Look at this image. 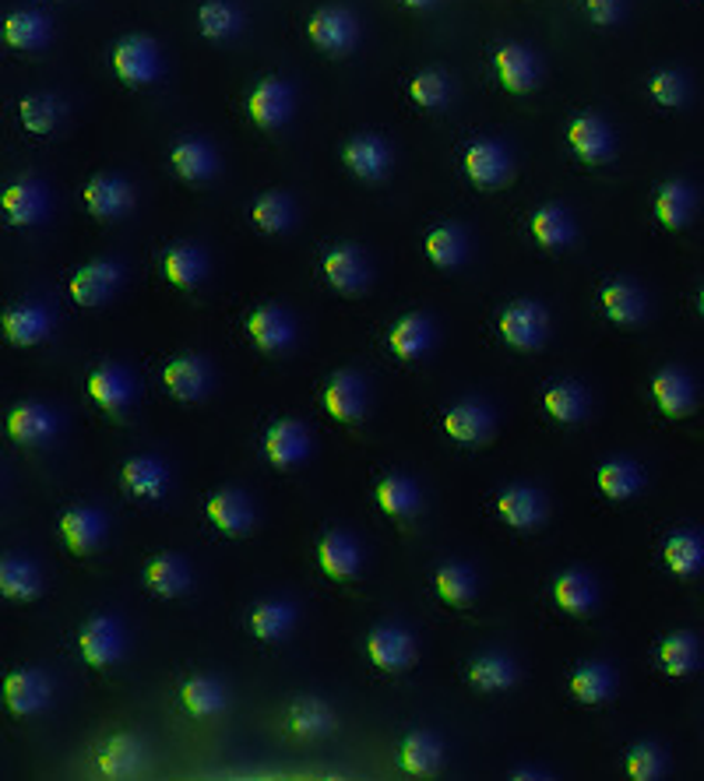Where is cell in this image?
Here are the masks:
<instances>
[{
    "mask_svg": "<svg viewBox=\"0 0 704 781\" xmlns=\"http://www.w3.org/2000/svg\"><path fill=\"white\" fill-rule=\"evenodd\" d=\"M529 230H532V240L540 243L543 251H564V246H571L577 240V222L571 219L567 209H561V204H543V209H535Z\"/></svg>",
    "mask_w": 704,
    "mask_h": 781,
    "instance_id": "ee69618b",
    "label": "cell"
},
{
    "mask_svg": "<svg viewBox=\"0 0 704 781\" xmlns=\"http://www.w3.org/2000/svg\"><path fill=\"white\" fill-rule=\"evenodd\" d=\"M39 591H43V578L32 560L14 557V552H4L0 557V595L11 602H36Z\"/></svg>",
    "mask_w": 704,
    "mask_h": 781,
    "instance_id": "c3c4849f",
    "label": "cell"
},
{
    "mask_svg": "<svg viewBox=\"0 0 704 781\" xmlns=\"http://www.w3.org/2000/svg\"><path fill=\"white\" fill-rule=\"evenodd\" d=\"M138 395L134 374L123 363H102L89 374V398L102 413H123Z\"/></svg>",
    "mask_w": 704,
    "mask_h": 781,
    "instance_id": "603a6c76",
    "label": "cell"
},
{
    "mask_svg": "<svg viewBox=\"0 0 704 781\" xmlns=\"http://www.w3.org/2000/svg\"><path fill=\"white\" fill-rule=\"evenodd\" d=\"M571 693L577 704H606L610 697L616 693V672L606 662H585L571 672Z\"/></svg>",
    "mask_w": 704,
    "mask_h": 781,
    "instance_id": "f907efd6",
    "label": "cell"
},
{
    "mask_svg": "<svg viewBox=\"0 0 704 781\" xmlns=\"http://www.w3.org/2000/svg\"><path fill=\"white\" fill-rule=\"evenodd\" d=\"M511 778H550L546 771H529V768H522V771H514Z\"/></svg>",
    "mask_w": 704,
    "mask_h": 781,
    "instance_id": "e7e4bbea",
    "label": "cell"
},
{
    "mask_svg": "<svg viewBox=\"0 0 704 781\" xmlns=\"http://www.w3.org/2000/svg\"><path fill=\"white\" fill-rule=\"evenodd\" d=\"M666 771H670V757L658 743H652V739H641V743L627 750V774L634 781H655Z\"/></svg>",
    "mask_w": 704,
    "mask_h": 781,
    "instance_id": "6f0895ef",
    "label": "cell"
},
{
    "mask_svg": "<svg viewBox=\"0 0 704 781\" xmlns=\"http://www.w3.org/2000/svg\"><path fill=\"white\" fill-rule=\"evenodd\" d=\"M247 335H251V342L261 348V353L279 356V353H289V348L296 345L300 324H296L293 311H285V306L261 303L251 311V317H247Z\"/></svg>",
    "mask_w": 704,
    "mask_h": 781,
    "instance_id": "5b68a950",
    "label": "cell"
},
{
    "mask_svg": "<svg viewBox=\"0 0 704 781\" xmlns=\"http://www.w3.org/2000/svg\"><path fill=\"white\" fill-rule=\"evenodd\" d=\"M517 683V666L504 651H483L469 662V687L480 693H504Z\"/></svg>",
    "mask_w": 704,
    "mask_h": 781,
    "instance_id": "7bdbcfd3",
    "label": "cell"
},
{
    "mask_svg": "<svg viewBox=\"0 0 704 781\" xmlns=\"http://www.w3.org/2000/svg\"><path fill=\"white\" fill-rule=\"evenodd\" d=\"M624 11H627V0H585V14L603 29L616 26L620 18H624Z\"/></svg>",
    "mask_w": 704,
    "mask_h": 781,
    "instance_id": "6125c7cd",
    "label": "cell"
},
{
    "mask_svg": "<svg viewBox=\"0 0 704 781\" xmlns=\"http://www.w3.org/2000/svg\"><path fill=\"white\" fill-rule=\"evenodd\" d=\"M405 8H412V11H430L433 4H438V0H402Z\"/></svg>",
    "mask_w": 704,
    "mask_h": 781,
    "instance_id": "be15d7a7",
    "label": "cell"
},
{
    "mask_svg": "<svg viewBox=\"0 0 704 781\" xmlns=\"http://www.w3.org/2000/svg\"><path fill=\"white\" fill-rule=\"evenodd\" d=\"M53 683L39 669H14L0 680V701L14 718H32L50 704Z\"/></svg>",
    "mask_w": 704,
    "mask_h": 781,
    "instance_id": "30bf717a",
    "label": "cell"
},
{
    "mask_svg": "<svg viewBox=\"0 0 704 781\" xmlns=\"http://www.w3.org/2000/svg\"><path fill=\"white\" fill-rule=\"evenodd\" d=\"M399 764L412 778H430L444 768V739L438 732H412L399 750Z\"/></svg>",
    "mask_w": 704,
    "mask_h": 781,
    "instance_id": "f6af8a7d",
    "label": "cell"
},
{
    "mask_svg": "<svg viewBox=\"0 0 704 781\" xmlns=\"http://www.w3.org/2000/svg\"><path fill=\"white\" fill-rule=\"evenodd\" d=\"M95 768H99L102 778H110V781H128V778L141 774V768H144L141 736H134V732L110 736L95 753Z\"/></svg>",
    "mask_w": 704,
    "mask_h": 781,
    "instance_id": "f1b7e54d",
    "label": "cell"
},
{
    "mask_svg": "<svg viewBox=\"0 0 704 781\" xmlns=\"http://www.w3.org/2000/svg\"><path fill=\"white\" fill-rule=\"evenodd\" d=\"M543 408H546V416L553 423L577 426V423H585L589 413H592V395L582 384H574V381H556V384L546 387Z\"/></svg>",
    "mask_w": 704,
    "mask_h": 781,
    "instance_id": "b9f144b4",
    "label": "cell"
},
{
    "mask_svg": "<svg viewBox=\"0 0 704 781\" xmlns=\"http://www.w3.org/2000/svg\"><path fill=\"white\" fill-rule=\"evenodd\" d=\"M86 209L92 219L113 222L134 209V187L123 176L99 173L86 183Z\"/></svg>",
    "mask_w": 704,
    "mask_h": 781,
    "instance_id": "83f0119b",
    "label": "cell"
},
{
    "mask_svg": "<svg viewBox=\"0 0 704 781\" xmlns=\"http://www.w3.org/2000/svg\"><path fill=\"white\" fill-rule=\"evenodd\" d=\"M496 518H501L507 528L532 531L550 518V500L540 486L514 483V486L501 489V497H496Z\"/></svg>",
    "mask_w": 704,
    "mask_h": 781,
    "instance_id": "5bb4252c",
    "label": "cell"
},
{
    "mask_svg": "<svg viewBox=\"0 0 704 781\" xmlns=\"http://www.w3.org/2000/svg\"><path fill=\"white\" fill-rule=\"evenodd\" d=\"M113 74L131 89H144L162 78V50L149 36H123L113 47Z\"/></svg>",
    "mask_w": 704,
    "mask_h": 781,
    "instance_id": "7a4b0ae2",
    "label": "cell"
},
{
    "mask_svg": "<svg viewBox=\"0 0 704 781\" xmlns=\"http://www.w3.org/2000/svg\"><path fill=\"white\" fill-rule=\"evenodd\" d=\"M306 36H310V43H314L321 53H349L352 47H356V39H360V26H356V18H352L345 8H321L310 14V22H306Z\"/></svg>",
    "mask_w": 704,
    "mask_h": 781,
    "instance_id": "ac0fdd59",
    "label": "cell"
},
{
    "mask_svg": "<svg viewBox=\"0 0 704 781\" xmlns=\"http://www.w3.org/2000/svg\"><path fill=\"white\" fill-rule=\"evenodd\" d=\"M310 429L300 423V419H279L264 429V440H261V450L272 468L279 471H289L296 468L310 458Z\"/></svg>",
    "mask_w": 704,
    "mask_h": 781,
    "instance_id": "9a60e30c",
    "label": "cell"
},
{
    "mask_svg": "<svg viewBox=\"0 0 704 781\" xmlns=\"http://www.w3.org/2000/svg\"><path fill=\"white\" fill-rule=\"evenodd\" d=\"M366 659L374 662V669L399 676L416 666L420 645H416V637H412V630L399 623H378L366 633Z\"/></svg>",
    "mask_w": 704,
    "mask_h": 781,
    "instance_id": "277c9868",
    "label": "cell"
},
{
    "mask_svg": "<svg viewBox=\"0 0 704 781\" xmlns=\"http://www.w3.org/2000/svg\"><path fill=\"white\" fill-rule=\"evenodd\" d=\"M18 120L29 134H50L60 123V102L53 95H29L18 102Z\"/></svg>",
    "mask_w": 704,
    "mask_h": 781,
    "instance_id": "680465c9",
    "label": "cell"
},
{
    "mask_svg": "<svg viewBox=\"0 0 704 781\" xmlns=\"http://www.w3.org/2000/svg\"><path fill=\"white\" fill-rule=\"evenodd\" d=\"M321 275L335 293L342 296H363L374 282V268H370V257L352 243H335L328 246L321 257Z\"/></svg>",
    "mask_w": 704,
    "mask_h": 781,
    "instance_id": "3957f363",
    "label": "cell"
},
{
    "mask_svg": "<svg viewBox=\"0 0 704 781\" xmlns=\"http://www.w3.org/2000/svg\"><path fill=\"white\" fill-rule=\"evenodd\" d=\"M441 426L454 444L475 447V444H486L496 434V413L480 398H465L447 408Z\"/></svg>",
    "mask_w": 704,
    "mask_h": 781,
    "instance_id": "2e32d148",
    "label": "cell"
},
{
    "mask_svg": "<svg viewBox=\"0 0 704 781\" xmlns=\"http://www.w3.org/2000/svg\"><path fill=\"white\" fill-rule=\"evenodd\" d=\"M120 486L134 500H162L173 486V471L159 455H134L120 468Z\"/></svg>",
    "mask_w": 704,
    "mask_h": 781,
    "instance_id": "d6986e66",
    "label": "cell"
},
{
    "mask_svg": "<svg viewBox=\"0 0 704 781\" xmlns=\"http://www.w3.org/2000/svg\"><path fill=\"white\" fill-rule=\"evenodd\" d=\"M50 212V194L39 180H14L0 194V215L8 219V225L14 230H29V225H39Z\"/></svg>",
    "mask_w": 704,
    "mask_h": 781,
    "instance_id": "e0dca14e",
    "label": "cell"
},
{
    "mask_svg": "<svg viewBox=\"0 0 704 781\" xmlns=\"http://www.w3.org/2000/svg\"><path fill=\"white\" fill-rule=\"evenodd\" d=\"M462 170L480 191H496L511 180V152L493 138H475L462 155Z\"/></svg>",
    "mask_w": 704,
    "mask_h": 781,
    "instance_id": "9c48e42d",
    "label": "cell"
},
{
    "mask_svg": "<svg viewBox=\"0 0 704 781\" xmlns=\"http://www.w3.org/2000/svg\"><path fill=\"white\" fill-rule=\"evenodd\" d=\"M251 222L268 236H282L296 225V201L289 197L285 191H268L254 201Z\"/></svg>",
    "mask_w": 704,
    "mask_h": 781,
    "instance_id": "11a10c76",
    "label": "cell"
},
{
    "mask_svg": "<svg viewBox=\"0 0 704 781\" xmlns=\"http://www.w3.org/2000/svg\"><path fill=\"white\" fill-rule=\"evenodd\" d=\"M595 483L610 500L620 504V500L637 497V493L645 489V468H641L634 458H610V462L599 465Z\"/></svg>",
    "mask_w": 704,
    "mask_h": 781,
    "instance_id": "681fc988",
    "label": "cell"
},
{
    "mask_svg": "<svg viewBox=\"0 0 704 781\" xmlns=\"http://www.w3.org/2000/svg\"><path fill=\"white\" fill-rule=\"evenodd\" d=\"M57 416L50 405L39 402H22L8 413V437L22 447H39L57 437Z\"/></svg>",
    "mask_w": 704,
    "mask_h": 781,
    "instance_id": "d6a6232c",
    "label": "cell"
},
{
    "mask_svg": "<svg viewBox=\"0 0 704 781\" xmlns=\"http://www.w3.org/2000/svg\"><path fill=\"white\" fill-rule=\"evenodd\" d=\"M4 43L11 50H22V53H32V50H43L50 43V22L47 14L39 11H14L4 18Z\"/></svg>",
    "mask_w": 704,
    "mask_h": 781,
    "instance_id": "db71d44e",
    "label": "cell"
},
{
    "mask_svg": "<svg viewBox=\"0 0 704 781\" xmlns=\"http://www.w3.org/2000/svg\"><path fill=\"white\" fill-rule=\"evenodd\" d=\"M162 384L165 390L177 398V402H204L212 395L215 387V366L212 359H204L198 353H188V356H177L165 363L162 369Z\"/></svg>",
    "mask_w": 704,
    "mask_h": 781,
    "instance_id": "ba28073f",
    "label": "cell"
},
{
    "mask_svg": "<svg viewBox=\"0 0 704 781\" xmlns=\"http://www.w3.org/2000/svg\"><path fill=\"white\" fill-rule=\"evenodd\" d=\"M694 209H697V194L683 180L662 183L655 194V219L666 225V230H683V225L694 219Z\"/></svg>",
    "mask_w": 704,
    "mask_h": 781,
    "instance_id": "816d5d0a",
    "label": "cell"
},
{
    "mask_svg": "<svg viewBox=\"0 0 704 781\" xmlns=\"http://www.w3.org/2000/svg\"><path fill=\"white\" fill-rule=\"evenodd\" d=\"M433 591H438V599L444 606H472L475 595H480V578H475V567L472 564H462V560H451L444 567H438L433 574Z\"/></svg>",
    "mask_w": 704,
    "mask_h": 781,
    "instance_id": "bcb514c9",
    "label": "cell"
},
{
    "mask_svg": "<svg viewBox=\"0 0 704 781\" xmlns=\"http://www.w3.org/2000/svg\"><path fill=\"white\" fill-rule=\"evenodd\" d=\"M324 413L339 423H360L370 405V387L360 369H335L321 390Z\"/></svg>",
    "mask_w": 704,
    "mask_h": 781,
    "instance_id": "52a82bcc",
    "label": "cell"
},
{
    "mask_svg": "<svg viewBox=\"0 0 704 781\" xmlns=\"http://www.w3.org/2000/svg\"><path fill=\"white\" fill-rule=\"evenodd\" d=\"M230 704V690L212 672H194L180 683V708L191 718H215Z\"/></svg>",
    "mask_w": 704,
    "mask_h": 781,
    "instance_id": "8d00e7d4",
    "label": "cell"
},
{
    "mask_svg": "<svg viewBox=\"0 0 704 781\" xmlns=\"http://www.w3.org/2000/svg\"><path fill=\"white\" fill-rule=\"evenodd\" d=\"M170 166L183 183H209L219 173V152L204 138H180L170 149Z\"/></svg>",
    "mask_w": 704,
    "mask_h": 781,
    "instance_id": "1f68e13d",
    "label": "cell"
},
{
    "mask_svg": "<svg viewBox=\"0 0 704 781\" xmlns=\"http://www.w3.org/2000/svg\"><path fill=\"white\" fill-rule=\"evenodd\" d=\"M438 345V324H433L430 314L416 311V314H405L402 321H395V327L388 332V348L391 356L402 359V363H416L423 359L430 348Z\"/></svg>",
    "mask_w": 704,
    "mask_h": 781,
    "instance_id": "d4e9b609",
    "label": "cell"
},
{
    "mask_svg": "<svg viewBox=\"0 0 704 781\" xmlns=\"http://www.w3.org/2000/svg\"><path fill=\"white\" fill-rule=\"evenodd\" d=\"M374 497H378V507L388 514V518H416V514L423 510V489L420 483L412 479V476H402V471H391V476H384L374 489Z\"/></svg>",
    "mask_w": 704,
    "mask_h": 781,
    "instance_id": "60d3db41",
    "label": "cell"
},
{
    "mask_svg": "<svg viewBox=\"0 0 704 781\" xmlns=\"http://www.w3.org/2000/svg\"><path fill=\"white\" fill-rule=\"evenodd\" d=\"M493 68L507 92H532L540 81V60L522 43H501L493 53Z\"/></svg>",
    "mask_w": 704,
    "mask_h": 781,
    "instance_id": "d590c367",
    "label": "cell"
},
{
    "mask_svg": "<svg viewBox=\"0 0 704 781\" xmlns=\"http://www.w3.org/2000/svg\"><path fill=\"white\" fill-rule=\"evenodd\" d=\"M107 531H110V518L102 507L78 504V507H68L64 514H60V539H64V546L74 552V557H89V552H95L102 542H107Z\"/></svg>",
    "mask_w": 704,
    "mask_h": 781,
    "instance_id": "7c38bea8",
    "label": "cell"
},
{
    "mask_svg": "<svg viewBox=\"0 0 704 781\" xmlns=\"http://www.w3.org/2000/svg\"><path fill=\"white\" fill-rule=\"evenodd\" d=\"M141 581L155 599H183L194 585V570L188 557H180V552H159V557L144 564Z\"/></svg>",
    "mask_w": 704,
    "mask_h": 781,
    "instance_id": "7402d4cb",
    "label": "cell"
},
{
    "mask_svg": "<svg viewBox=\"0 0 704 781\" xmlns=\"http://www.w3.org/2000/svg\"><path fill=\"white\" fill-rule=\"evenodd\" d=\"M567 145L571 152L589 162V166H603V162L613 159L616 152V141H613V128L595 113H582L577 120H571L567 128Z\"/></svg>",
    "mask_w": 704,
    "mask_h": 781,
    "instance_id": "44dd1931",
    "label": "cell"
},
{
    "mask_svg": "<svg viewBox=\"0 0 704 781\" xmlns=\"http://www.w3.org/2000/svg\"><path fill=\"white\" fill-rule=\"evenodd\" d=\"M655 662H658L662 672L673 676V680H683V676L697 672V666H701V641L687 630H673V633L662 637V645L655 651Z\"/></svg>",
    "mask_w": 704,
    "mask_h": 781,
    "instance_id": "7dc6e473",
    "label": "cell"
},
{
    "mask_svg": "<svg viewBox=\"0 0 704 781\" xmlns=\"http://www.w3.org/2000/svg\"><path fill=\"white\" fill-rule=\"evenodd\" d=\"M599 303H603V314L620 327H634V324H641L648 317V296L631 278L606 282L603 293H599Z\"/></svg>",
    "mask_w": 704,
    "mask_h": 781,
    "instance_id": "4dcf8cb0",
    "label": "cell"
},
{
    "mask_svg": "<svg viewBox=\"0 0 704 781\" xmlns=\"http://www.w3.org/2000/svg\"><path fill=\"white\" fill-rule=\"evenodd\" d=\"M648 92L652 99L658 102V106H666V110H676L683 106V102L691 99V81L683 71H655L652 81H648Z\"/></svg>",
    "mask_w": 704,
    "mask_h": 781,
    "instance_id": "94428289",
    "label": "cell"
},
{
    "mask_svg": "<svg viewBox=\"0 0 704 781\" xmlns=\"http://www.w3.org/2000/svg\"><path fill=\"white\" fill-rule=\"evenodd\" d=\"M212 261L201 251L198 243H173L165 246L162 254V275L165 282H173L177 290H198V285L209 278Z\"/></svg>",
    "mask_w": 704,
    "mask_h": 781,
    "instance_id": "836d02e7",
    "label": "cell"
},
{
    "mask_svg": "<svg viewBox=\"0 0 704 781\" xmlns=\"http://www.w3.org/2000/svg\"><path fill=\"white\" fill-rule=\"evenodd\" d=\"M697 311L704 314V285H701V293H697Z\"/></svg>",
    "mask_w": 704,
    "mask_h": 781,
    "instance_id": "03108f58",
    "label": "cell"
},
{
    "mask_svg": "<svg viewBox=\"0 0 704 781\" xmlns=\"http://www.w3.org/2000/svg\"><path fill=\"white\" fill-rule=\"evenodd\" d=\"M296 623H300V606L289 599H264L247 616V627H251V633L264 645L285 641V637L296 630Z\"/></svg>",
    "mask_w": 704,
    "mask_h": 781,
    "instance_id": "e575fe53",
    "label": "cell"
},
{
    "mask_svg": "<svg viewBox=\"0 0 704 781\" xmlns=\"http://www.w3.org/2000/svg\"><path fill=\"white\" fill-rule=\"evenodd\" d=\"M331 726H335L331 708L318 701V697H300V701H293L285 711V729L296 739H321L331 732Z\"/></svg>",
    "mask_w": 704,
    "mask_h": 781,
    "instance_id": "f5cc1de1",
    "label": "cell"
},
{
    "mask_svg": "<svg viewBox=\"0 0 704 781\" xmlns=\"http://www.w3.org/2000/svg\"><path fill=\"white\" fill-rule=\"evenodd\" d=\"M318 564L331 581H356L363 574V546L352 531H328L318 546Z\"/></svg>",
    "mask_w": 704,
    "mask_h": 781,
    "instance_id": "484cf974",
    "label": "cell"
},
{
    "mask_svg": "<svg viewBox=\"0 0 704 781\" xmlns=\"http://www.w3.org/2000/svg\"><path fill=\"white\" fill-rule=\"evenodd\" d=\"M496 332L511 348L522 353H540L550 338V311L540 300H514L496 317Z\"/></svg>",
    "mask_w": 704,
    "mask_h": 781,
    "instance_id": "6da1fadb",
    "label": "cell"
},
{
    "mask_svg": "<svg viewBox=\"0 0 704 781\" xmlns=\"http://www.w3.org/2000/svg\"><path fill=\"white\" fill-rule=\"evenodd\" d=\"M204 510H209V521L222 531V536H243V531H251L254 521H258L254 500L247 497L243 489H237V486L215 489Z\"/></svg>",
    "mask_w": 704,
    "mask_h": 781,
    "instance_id": "4316f807",
    "label": "cell"
},
{
    "mask_svg": "<svg viewBox=\"0 0 704 781\" xmlns=\"http://www.w3.org/2000/svg\"><path fill=\"white\" fill-rule=\"evenodd\" d=\"M426 257L433 268H441V272H454V268H462V264L469 261V251H472V243H469V233L462 230L459 222H444V225H433V230L426 233Z\"/></svg>",
    "mask_w": 704,
    "mask_h": 781,
    "instance_id": "ab89813d",
    "label": "cell"
},
{
    "mask_svg": "<svg viewBox=\"0 0 704 781\" xmlns=\"http://www.w3.org/2000/svg\"><path fill=\"white\" fill-rule=\"evenodd\" d=\"M123 264L113 257H99L81 264V268L71 275V300L78 306H102L117 296V290L123 285Z\"/></svg>",
    "mask_w": 704,
    "mask_h": 781,
    "instance_id": "4fadbf2b",
    "label": "cell"
},
{
    "mask_svg": "<svg viewBox=\"0 0 704 781\" xmlns=\"http://www.w3.org/2000/svg\"><path fill=\"white\" fill-rule=\"evenodd\" d=\"M345 170L363 183H381L391 173V145L381 134H356L342 149Z\"/></svg>",
    "mask_w": 704,
    "mask_h": 781,
    "instance_id": "ffe728a7",
    "label": "cell"
},
{
    "mask_svg": "<svg viewBox=\"0 0 704 781\" xmlns=\"http://www.w3.org/2000/svg\"><path fill=\"white\" fill-rule=\"evenodd\" d=\"M409 95L423 110H441L451 102V81L441 71H420L409 81Z\"/></svg>",
    "mask_w": 704,
    "mask_h": 781,
    "instance_id": "91938a15",
    "label": "cell"
},
{
    "mask_svg": "<svg viewBox=\"0 0 704 781\" xmlns=\"http://www.w3.org/2000/svg\"><path fill=\"white\" fill-rule=\"evenodd\" d=\"M78 651L92 669H113L128 655V633L117 616H92L78 633Z\"/></svg>",
    "mask_w": 704,
    "mask_h": 781,
    "instance_id": "8992f818",
    "label": "cell"
},
{
    "mask_svg": "<svg viewBox=\"0 0 704 781\" xmlns=\"http://www.w3.org/2000/svg\"><path fill=\"white\" fill-rule=\"evenodd\" d=\"M553 602L561 606L567 616H589L599 606V585L589 570L571 567L564 574H556L553 581Z\"/></svg>",
    "mask_w": 704,
    "mask_h": 781,
    "instance_id": "f35d334b",
    "label": "cell"
},
{
    "mask_svg": "<svg viewBox=\"0 0 704 781\" xmlns=\"http://www.w3.org/2000/svg\"><path fill=\"white\" fill-rule=\"evenodd\" d=\"M662 564L676 578H697L704 574V531L697 528H676L662 542Z\"/></svg>",
    "mask_w": 704,
    "mask_h": 781,
    "instance_id": "74e56055",
    "label": "cell"
},
{
    "mask_svg": "<svg viewBox=\"0 0 704 781\" xmlns=\"http://www.w3.org/2000/svg\"><path fill=\"white\" fill-rule=\"evenodd\" d=\"M0 332L18 348H32L39 342H47L53 332V314L43 303H14L0 314Z\"/></svg>",
    "mask_w": 704,
    "mask_h": 781,
    "instance_id": "cb8c5ba5",
    "label": "cell"
},
{
    "mask_svg": "<svg viewBox=\"0 0 704 781\" xmlns=\"http://www.w3.org/2000/svg\"><path fill=\"white\" fill-rule=\"evenodd\" d=\"M293 110H296V92L282 78H264L251 89V95H247V113H251V120L261 131L285 128Z\"/></svg>",
    "mask_w": 704,
    "mask_h": 781,
    "instance_id": "8fae6325",
    "label": "cell"
},
{
    "mask_svg": "<svg viewBox=\"0 0 704 781\" xmlns=\"http://www.w3.org/2000/svg\"><path fill=\"white\" fill-rule=\"evenodd\" d=\"M652 398L666 416L683 419L697 408V384H694V377L687 374V369L666 366L652 377Z\"/></svg>",
    "mask_w": 704,
    "mask_h": 781,
    "instance_id": "f546056e",
    "label": "cell"
},
{
    "mask_svg": "<svg viewBox=\"0 0 704 781\" xmlns=\"http://www.w3.org/2000/svg\"><path fill=\"white\" fill-rule=\"evenodd\" d=\"M198 29L212 43H225V39H233L243 29V11L233 0H204L198 8Z\"/></svg>",
    "mask_w": 704,
    "mask_h": 781,
    "instance_id": "9f6ffc18",
    "label": "cell"
}]
</instances>
